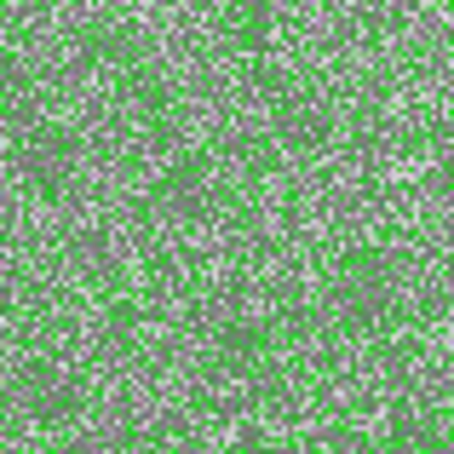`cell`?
<instances>
[{"label":"cell","mask_w":454,"mask_h":454,"mask_svg":"<svg viewBox=\"0 0 454 454\" xmlns=\"http://www.w3.org/2000/svg\"><path fill=\"white\" fill-rule=\"evenodd\" d=\"M23 173L35 178V190L58 196V190L69 184V173H75V145L58 138V133H46V127L23 133Z\"/></svg>","instance_id":"1"},{"label":"cell","mask_w":454,"mask_h":454,"mask_svg":"<svg viewBox=\"0 0 454 454\" xmlns=\"http://www.w3.org/2000/svg\"><path fill=\"white\" fill-rule=\"evenodd\" d=\"M81 403V386L58 368H35L29 374V414L35 420H69Z\"/></svg>","instance_id":"2"}]
</instances>
